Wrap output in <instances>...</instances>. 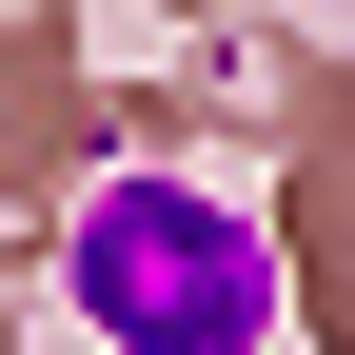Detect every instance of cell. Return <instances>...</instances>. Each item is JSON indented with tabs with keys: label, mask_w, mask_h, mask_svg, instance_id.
<instances>
[{
	"label": "cell",
	"mask_w": 355,
	"mask_h": 355,
	"mask_svg": "<svg viewBox=\"0 0 355 355\" xmlns=\"http://www.w3.org/2000/svg\"><path fill=\"white\" fill-rule=\"evenodd\" d=\"M79 316L119 355H237L277 316V257H257V217L198 198V178H119V198L79 217Z\"/></svg>",
	"instance_id": "obj_1"
}]
</instances>
